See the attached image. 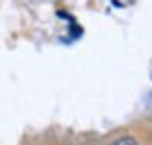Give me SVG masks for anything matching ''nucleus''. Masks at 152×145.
<instances>
[{"label":"nucleus","mask_w":152,"mask_h":145,"mask_svg":"<svg viewBox=\"0 0 152 145\" xmlns=\"http://www.w3.org/2000/svg\"><path fill=\"white\" fill-rule=\"evenodd\" d=\"M111 145H138V143H136V138H132V136H122V138L113 141Z\"/></svg>","instance_id":"nucleus-1"}]
</instances>
